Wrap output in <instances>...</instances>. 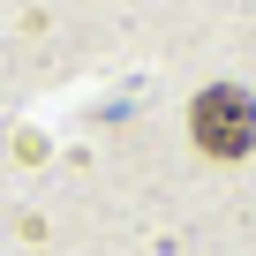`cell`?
Segmentation results:
<instances>
[{"instance_id": "6da1fadb", "label": "cell", "mask_w": 256, "mask_h": 256, "mask_svg": "<svg viewBox=\"0 0 256 256\" xmlns=\"http://www.w3.org/2000/svg\"><path fill=\"white\" fill-rule=\"evenodd\" d=\"M188 136H196L211 158H248V144H256V98H248L241 83L196 90V106H188Z\"/></svg>"}]
</instances>
